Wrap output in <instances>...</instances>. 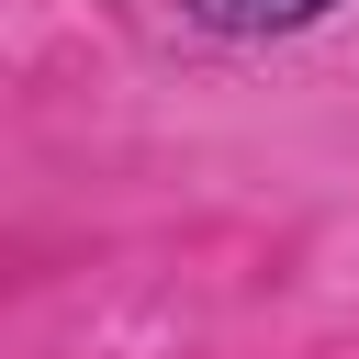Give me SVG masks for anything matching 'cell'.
<instances>
[{"label":"cell","mask_w":359,"mask_h":359,"mask_svg":"<svg viewBox=\"0 0 359 359\" xmlns=\"http://www.w3.org/2000/svg\"><path fill=\"white\" fill-rule=\"evenodd\" d=\"M213 34H292V22H314V11H337V0H191Z\"/></svg>","instance_id":"1"}]
</instances>
